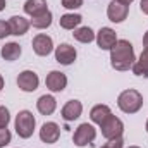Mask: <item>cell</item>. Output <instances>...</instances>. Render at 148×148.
Here are the masks:
<instances>
[{
    "mask_svg": "<svg viewBox=\"0 0 148 148\" xmlns=\"http://www.w3.org/2000/svg\"><path fill=\"white\" fill-rule=\"evenodd\" d=\"M136 62L134 48L127 40H117V43L110 48V64L115 71H127Z\"/></svg>",
    "mask_w": 148,
    "mask_h": 148,
    "instance_id": "cell-1",
    "label": "cell"
},
{
    "mask_svg": "<svg viewBox=\"0 0 148 148\" xmlns=\"http://www.w3.org/2000/svg\"><path fill=\"white\" fill-rule=\"evenodd\" d=\"M117 105L126 114H136L143 105V97L138 90H124L117 98Z\"/></svg>",
    "mask_w": 148,
    "mask_h": 148,
    "instance_id": "cell-2",
    "label": "cell"
},
{
    "mask_svg": "<svg viewBox=\"0 0 148 148\" xmlns=\"http://www.w3.org/2000/svg\"><path fill=\"white\" fill-rule=\"evenodd\" d=\"M35 124H36V121L31 112L21 110L16 117V133L19 134V138L28 140V138H31V134L35 131Z\"/></svg>",
    "mask_w": 148,
    "mask_h": 148,
    "instance_id": "cell-3",
    "label": "cell"
},
{
    "mask_svg": "<svg viewBox=\"0 0 148 148\" xmlns=\"http://www.w3.org/2000/svg\"><path fill=\"white\" fill-rule=\"evenodd\" d=\"M100 127H102V134H103L107 140L119 138V136H122V133H124V124H122V121H121L119 117L112 115V114L100 124Z\"/></svg>",
    "mask_w": 148,
    "mask_h": 148,
    "instance_id": "cell-4",
    "label": "cell"
},
{
    "mask_svg": "<svg viewBox=\"0 0 148 148\" xmlns=\"http://www.w3.org/2000/svg\"><path fill=\"white\" fill-rule=\"evenodd\" d=\"M97 138V131L91 124L84 122L81 124L76 131H74V136H73V141L76 147H86L90 143H93V140Z\"/></svg>",
    "mask_w": 148,
    "mask_h": 148,
    "instance_id": "cell-5",
    "label": "cell"
},
{
    "mask_svg": "<svg viewBox=\"0 0 148 148\" xmlns=\"http://www.w3.org/2000/svg\"><path fill=\"white\" fill-rule=\"evenodd\" d=\"M127 12H129V5L122 3L121 0H112L107 9V16L112 23H122L127 17Z\"/></svg>",
    "mask_w": 148,
    "mask_h": 148,
    "instance_id": "cell-6",
    "label": "cell"
},
{
    "mask_svg": "<svg viewBox=\"0 0 148 148\" xmlns=\"http://www.w3.org/2000/svg\"><path fill=\"white\" fill-rule=\"evenodd\" d=\"M40 84V79H38V74L33 71H23V73L17 76V86L26 91V93H31L35 91Z\"/></svg>",
    "mask_w": 148,
    "mask_h": 148,
    "instance_id": "cell-7",
    "label": "cell"
},
{
    "mask_svg": "<svg viewBox=\"0 0 148 148\" xmlns=\"http://www.w3.org/2000/svg\"><path fill=\"white\" fill-rule=\"evenodd\" d=\"M76 48L71 47L69 43H62L55 48V60L62 66H71L76 60Z\"/></svg>",
    "mask_w": 148,
    "mask_h": 148,
    "instance_id": "cell-8",
    "label": "cell"
},
{
    "mask_svg": "<svg viewBox=\"0 0 148 148\" xmlns=\"http://www.w3.org/2000/svg\"><path fill=\"white\" fill-rule=\"evenodd\" d=\"M60 136V127L55 124V122H45L40 129V140L47 145H52V143H57Z\"/></svg>",
    "mask_w": 148,
    "mask_h": 148,
    "instance_id": "cell-9",
    "label": "cell"
},
{
    "mask_svg": "<svg viewBox=\"0 0 148 148\" xmlns=\"http://www.w3.org/2000/svg\"><path fill=\"white\" fill-rule=\"evenodd\" d=\"M33 50H35L36 55H41V57L48 55V53L53 50V41H52V38L48 36V35H43V33L36 35V36L33 38Z\"/></svg>",
    "mask_w": 148,
    "mask_h": 148,
    "instance_id": "cell-10",
    "label": "cell"
},
{
    "mask_svg": "<svg viewBox=\"0 0 148 148\" xmlns=\"http://www.w3.org/2000/svg\"><path fill=\"white\" fill-rule=\"evenodd\" d=\"M45 84H47V88L50 91H62L67 86V77H66V74L60 73V71H52L47 76Z\"/></svg>",
    "mask_w": 148,
    "mask_h": 148,
    "instance_id": "cell-11",
    "label": "cell"
},
{
    "mask_svg": "<svg viewBox=\"0 0 148 148\" xmlns=\"http://www.w3.org/2000/svg\"><path fill=\"white\" fill-rule=\"evenodd\" d=\"M97 43L102 50H110L117 43V35L112 28H102L97 35Z\"/></svg>",
    "mask_w": 148,
    "mask_h": 148,
    "instance_id": "cell-12",
    "label": "cell"
},
{
    "mask_svg": "<svg viewBox=\"0 0 148 148\" xmlns=\"http://www.w3.org/2000/svg\"><path fill=\"white\" fill-rule=\"evenodd\" d=\"M29 21L24 19L23 16H12L9 19V28H10V35H16V36H23L28 33L29 29Z\"/></svg>",
    "mask_w": 148,
    "mask_h": 148,
    "instance_id": "cell-13",
    "label": "cell"
},
{
    "mask_svg": "<svg viewBox=\"0 0 148 148\" xmlns=\"http://www.w3.org/2000/svg\"><path fill=\"white\" fill-rule=\"evenodd\" d=\"M83 112V105L79 100H69L64 107H62V119L71 122V121H76Z\"/></svg>",
    "mask_w": 148,
    "mask_h": 148,
    "instance_id": "cell-14",
    "label": "cell"
},
{
    "mask_svg": "<svg viewBox=\"0 0 148 148\" xmlns=\"http://www.w3.org/2000/svg\"><path fill=\"white\" fill-rule=\"evenodd\" d=\"M36 109L41 115H50V114H53L55 109H57V100L52 95H43V97L38 98Z\"/></svg>",
    "mask_w": 148,
    "mask_h": 148,
    "instance_id": "cell-15",
    "label": "cell"
},
{
    "mask_svg": "<svg viewBox=\"0 0 148 148\" xmlns=\"http://www.w3.org/2000/svg\"><path fill=\"white\" fill-rule=\"evenodd\" d=\"M47 10H48L47 0H26V3H24V12L29 14L31 17H36Z\"/></svg>",
    "mask_w": 148,
    "mask_h": 148,
    "instance_id": "cell-16",
    "label": "cell"
},
{
    "mask_svg": "<svg viewBox=\"0 0 148 148\" xmlns=\"http://www.w3.org/2000/svg\"><path fill=\"white\" fill-rule=\"evenodd\" d=\"M2 57L5 59V60H9V62H12V60H16V59H19V55H21V47L16 43V41H10V43H5L3 47H2Z\"/></svg>",
    "mask_w": 148,
    "mask_h": 148,
    "instance_id": "cell-17",
    "label": "cell"
},
{
    "mask_svg": "<svg viewBox=\"0 0 148 148\" xmlns=\"http://www.w3.org/2000/svg\"><path fill=\"white\" fill-rule=\"evenodd\" d=\"M133 73L136 76H145L148 77V48H145L140 55V59L133 64Z\"/></svg>",
    "mask_w": 148,
    "mask_h": 148,
    "instance_id": "cell-18",
    "label": "cell"
},
{
    "mask_svg": "<svg viewBox=\"0 0 148 148\" xmlns=\"http://www.w3.org/2000/svg\"><path fill=\"white\" fill-rule=\"evenodd\" d=\"M110 114L112 112H110V109H109L107 105H95V107L91 109V112H90V119H91L95 124L100 126Z\"/></svg>",
    "mask_w": 148,
    "mask_h": 148,
    "instance_id": "cell-19",
    "label": "cell"
},
{
    "mask_svg": "<svg viewBox=\"0 0 148 148\" xmlns=\"http://www.w3.org/2000/svg\"><path fill=\"white\" fill-rule=\"evenodd\" d=\"M29 24H31L33 28H36V29H45V28H48V26L52 24V12L47 10V12L40 14L36 17H31Z\"/></svg>",
    "mask_w": 148,
    "mask_h": 148,
    "instance_id": "cell-20",
    "label": "cell"
},
{
    "mask_svg": "<svg viewBox=\"0 0 148 148\" xmlns=\"http://www.w3.org/2000/svg\"><path fill=\"white\" fill-rule=\"evenodd\" d=\"M73 36H74V40H77V41H81V43H90V41H93V40H95V33H93V29H91V28L83 26V28L74 29Z\"/></svg>",
    "mask_w": 148,
    "mask_h": 148,
    "instance_id": "cell-21",
    "label": "cell"
},
{
    "mask_svg": "<svg viewBox=\"0 0 148 148\" xmlns=\"http://www.w3.org/2000/svg\"><path fill=\"white\" fill-rule=\"evenodd\" d=\"M83 21V17L79 14H64L60 17V28L64 29H74L76 26H79Z\"/></svg>",
    "mask_w": 148,
    "mask_h": 148,
    "instance_id": "cell-22",
    "label": "cell"
},
{
    "mask_svg": "<svg viewBox=\"0 0 148 148\" xmlns=\"http://www.w3.org/2000/svg\"><path fill=\"white\" fill-rule=\"evenodd\" d=\"M9 121H10V115H9V110H7V109H5L3 105H0V129L7 127Z\"/></svg>",
    "mask_w": 148,
    "mask_h": 148,
    "instance_id": "cell-23",
    "label": "cell"
},
{
    "mask_svg": "<svg viewBox=\"0 0 148 148\" xmlns=\"http://www.w3.org/2000/svg\"><path fill=\"white\" fill-rule=\"evenodd\" d=\"M10 131L7 129V127H3V129H0V148H3L5 145H9L10 143Z\"/></svg>",
    "mask_w": 148,
    "mask_h": 148,
    "instance_id": "cell-24",
    "label": "cell"
},
{
    "mask_svg": "<svg viewBox=\"0 0 148 148\" xmlns=\"http://www.w3.org/2000/svg\"><path fill=\"white\" fill-rule=\"evenodd\" d=\"M124 145V141H122V136H119V138H114V140H109L105 145L102 148H122Z\"/></svg>",
    "mask_w": 148,
    "mask_h": 148,
    "instance_id": "cell-25",
    "label": "cell"
},
{
    "mask_svg": "<svg viewBox=\"0 0 148 148\" xmlns=\"http://www.w3.org/2000/svg\"><path fill=\"white\" fill-rule=\"evenodd\" d=\"M83 5V0H62V7L66 9H79Z\"/></svg>",
    "mask_w": 148,
    "mask_h": 148,
    "instance_id": "cell-26",
    "label": "cell"
},
{
    "mask_svg": "<svg viewBox=\"0 0 148 148\" xmlns=\"http://www.w3.org/2000/svg\"><path fill=\"white\" fill-rule=\"evenodd\" d=\"M7 35H10L9 23H5V21H0V40H2V38H5Z\"/></svg>",
    "mask_w": 148,
    "mask_h": 148,
    "instance_id": "cell-27",
    "label": "cell"
},
{
    "mask_svg": "<svg viewBox=\"0 0 148 148\" xmlns=\"http://www.w3.org/2000/svg\"><path fill=\"white\" fill-rule=\"evenodd\" d=\"M140 9H141L143 14L148 16V0H141V2H140Z\"/></svg>",
    "mask_w": 148,
    "mask_h": 148,
    "instance_id": "cell-28",
    "label": "cell"
},
{
    "mask_svg": "<svg viewBox=\"0 0 148 148\" xmlns=\"http://www.w3.org/2000/svg\"><path fill=\"white\" fill-rule=\"evenodd\" d=\"M143 45H145V48H148V31L145 33V36H143Z\"/></svg>",
    "mask_w": 148,
    "mask_h": 148,
    "instance_id": "cell-29",
    "label": "cell"
},
{
    "mask_svg": "<svg viewBox=\"0 0 148 148\" xmlns=\"http://www.w3.org/2000/svg\"><path fill=\"white\" fill-rule=\"evenodd\" d=\"M5 9V0H0V10H3Z\"/></svg>",
    "mask_w": 148,
    "mask_h": 148,
    "instance_id": "cell-30",
    "label": "cell"
},
{
    "mask_svg": "<svg viewBox=\"0 0 148 148\" xmlns=\"http://www.w3.org/2000/svg\"><path fill=\"white\" fill-rule=\"evenodd\" d=\"M2 88H3V77H2V74H0V91H2Z\"/></svg>",
    "mask_w": 148,
    "mask_h": 148,
    "instance_id": "cell-31",
    "label": "cell"
},
{
    "mask_svg": "<svg viewBox=\"0 0 148 148\" xmlns=\"http://www.w3.org/2000/svg\"><path fill=\"white\" fill-rule=\"evenodd\" d=\"M121 2H122V3H126V5H129V3H131L133 0H121Z\"/></svg>",
    "mask_w": 148,
    "mask_h": 148,
    "instance_id": "cell-32",
    "label": "cell"
},
{
    "mask_svg": "<svg viewBox=\"0 0 148 148\" xmlns=\"http://www.w3.org/2000/svg\"><path fill=\"white\" fill-rule=\"evenodd\" d=\"M147 133H148V121H147Z\"/></svg>",
    "mask_w": 148,
    "mask_h": 148,
    "instance_id": "cell-33",
    "label": "cell"
},
{
    "mask_svg": "<svg viewBox=\"0 0 148 148\" xmlns=\"http://www.w3.org/2000/svg\"><path fill=\"white\" fill-rule=\"evenodd\" d=\"M129 148H140V147H129Z\"/></svg>",
    "mask_w": 148,
    "mask_h": 148,
    "instance_id": "cell-34",
    "label": "cell"
}]
</instances>
